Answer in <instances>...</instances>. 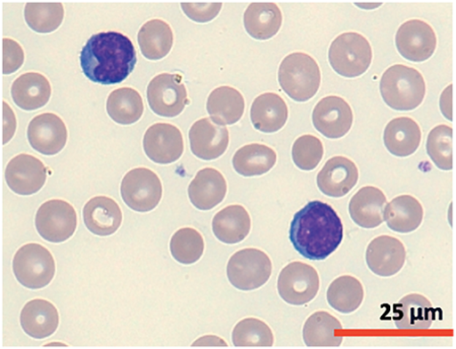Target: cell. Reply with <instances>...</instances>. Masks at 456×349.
Instances as JSON below:
<instances>
[{
  "mask_svg": "<svg viewBox=\"0 0 456 349\" xmlns=\"http://www.w3.org/2000/svg\"><path fill=\"white\" fill-rule=\"evenodd\" d=\"M356 6L362 8L364 10H374V9L381 6V4H356Z\"/></svg>",
  "mask_w": 456,
  "mask_h": 349,
  "instance_id": "cell-46",
  "label": "cell"
},
{
  "mask_svg": "<svg viewBox=\"0 0 456 349\" xmlns=\"http://www.w3.org/2000/svg\"><path fill=\"white\" fill-rule=\"evenodd\" d=\"M387 198L377 187L365 186L352 198L349 214L355 224L363 229H375L384 223L383 214Z\"/></svg>",
  "mask_w": 456,
  "mask_h": 349,
  "instance_id": "cell-23",
  "label": "cell"
},
{
  "mask_svg": "<svg viewBox=\"0 0 456 349\" xmlns=\"http://www.w3.org/2000/svg\"><path fill=\"white\" fill-rule=\"evenodd\" d=\"M251 221L247 209L232 205L222 209L213 220V231L223 243L234 245L244 240L250 232Z\"/></svg>",
  "mask_w": 456,
  "mask_h": 349,
  "instance_id": "cell-29",
  "label": "cell"
},
{
  "mask_svg": "<svg viewBox=\"0 0 456 349\" xmlns=\"http://www.w3.org/2000/svg\"><path fill=\"white\" fill-rule=\"evenodd\" d=\"M323 157V146L313 134H304L297 139L292 148L295 165L303 171L314 170Z\"/></svg>",
  "mask_w": 456,
  "mask_h": 349,
  "instance_id": "cell-41",
  "label": "cell"
},
{
  "mask_svg": "<svg viewBox=\"0 0 456 349\" xmlns=\"http://www.w3.org/2000/svg\"><path fill=\"white\" fill-rule=\"evenodd\" d=\"M4 144H7L11 142L16 130V118L14 112L11 110L7 102L4 103Z\"/></svg>",
  "mask_w": 456,
  "mask_h": 349,
  "instance_id": "cell-44",
  "label": "cell"
},
{
  "mask_svg": "<svg viewBox=\"0 0 456 349\" xmlns=\"http://www.w3.org/2000/svg\"><path fill=\"white\" fill-rule=\"evenodd\" d=\"M395 42L399 53L406 60L422 62L434 54L437 38L433 28L427 22L412 20L400 27Z\"/></svg>",
  "mask_w": 456,
  "mask_h": 349,
  "instance_id": "cell-16",
  "label": "cell"
},
{
  "mask_svg": "<svg viewBox=\"0 0 456 349\" xmlns=\"http://www.w3.org/2000/svg\"><path fill=\"white\" fill-rule=\"evenodd\" d=\"M406 256V248L401 240L390 236H380L369 244L366 263L373 273L389 277L403 268Z\"/></svg>",
  "mask_w": 456,
  "mask_h": 349,
  "instance_id": "cell-18",
  "label": "cell"
},
{
  "mask_svg": "<svg viewBox=\"0 0 456 349\" xmlns=\"http://www.w3.org/2000/svg\"><path fill=\"white\" fill-rule=\"evenodd\" d=\"M60 317L55 306L44 299L28 302L22 309L20 324L29 337L43 339L52 336L59 327Z\"/></svg>",
  "mask_w": 456,
  "mask_h": 349,
  "instance_id": "cell-26",
  "label": "cell"
},
{
  "mask_svg": "<svg viewBox=\"0 0 456 349\" xmlns=\"http://www.w3.org/2000/svg\"><path fill=\"white\" fill-rule=\"evenodd\" d=\"M25 61L22 46L11 38L4 39V75L9 76L18 71Z\"/></svg>",
  "mask_w": 456,
  "mask_h": 349,
  "instance_id": "cell-42",
  "label": "cell"
},
{
  "mask_svg": "<svg viewBox=\"0 0 456 349\" xmlns=\"http://www.w3.org/2000/svg\"><path fill=\"white\" fill-rule=\"evenodd\" d=\"M344 239V226L335 209L320 200L308 202L294 216L289 239L305 258L321 261L338 250Z\"/></svg>",
  "mask_w": 456,
  "mask_h": 349,
  "instance_id": "cell-1",
  "label": "cell"
},
{
  "mask_svg": "<svg viewBox=\"0 0 456 349\" xmlns=\"http://www.w3.org/2000/svg\"><path fill=\"white\" fill-rule=\"evenodd\" d=\"M205 239L202 234L191 228L178 230L170 241L172 256L180 264L197 263L205 252Z\"/></svg>",
  "mask_w": 456,
  "mask_h": 349,
  "instance_id": "cell-37",
  "label": "cell"
},
{
  "mask_svg": "<svg viewBox=\"0 0 456 349\" xmlns=\"http://www.w3.org/2000/svg\"><path fill=\"white\" fill-rule=\"evenodd\" d=\"M30 146L44 156H55L68 143L69 131L60 117L44 113L35 117L28 127Z\"/></svg>",
  "mask_w": 456,
  "mask_h": 349,
  "instance_id": "cell-14",
  "label": "cell"
},
{
  "mask_svg": "<svg viewBox=\"0 0 456 349\" xmlns=\"http://www.w3.org/2000/svg\"><path fill=\"white\" fill-rule=\"evenodd\" d=\"M283 92L297 102L315 96L321 85V71L316 61L304 53H293L284 58L279 71Z\"/></svg>",
  "mask_w": 456,
  "mask_h": 349,
  "instance_id": "cell-4",
  "label": "cell"
},
{
  "mask_svg": "<svg viewBox=\"0 0 456 349\" xmlns=\"http://www.w3.org/2000/svg\"><path fill=\"white\" fill-rule=\"evenodd\" d=\"M364 289L354 276L343 275L336 279L328 290V302L336 311L350 314L362 305Z\"/></svg>",
  "mask_w": 456,
  "mask_h": 349,
  "instance_id": "cell-36",
  "label": "cell"
},
{
  "mask_svg": "<svg viewBox=\"0 0 456 349\" xmlns=\"http://www.w3.org/2000/svg\"><path fill=\"white\" fill-rule=\"evenodd\" d=\"M452 85H449L441 94L440 109L443 115L450 121L452 120Z\"/></svg>",
  "mask_w": 456,
  "mask_h": 349,
  "instance_id": "cell-45",
  "label": "cell"
},
{
  "mask_svg": "<svg viewBox=\"0 0 456 349\" xmlns=\"http://www.w3.org/2000/svg\"><path fill=\"white\" fill-rule=\"evenodd\" d=\"M383 218L388 229L407 234L419 228L424 218V209L419 200L413 196L402 195L386 205Z\"/></svg>",
  "mask_w": 456,
  "mask_h": 349,
  "instance_id": "cell-24",
  "label": "cell"
},
{
  "mask_svg": "<svg viewBox=\"0 0 456 349\" xmlns=\"http://www.w3.org/2000/svg\"><path fill=\"white\" fill-rule=\"evenodd\" d=\"M339 320L327 312H317L305 321L303 338L307 346H340L344 337Z\"/></svg>",
  "mask_w": 456,
  "mask_h": 349,
  "instance_id": "cell-31",
  "label": "cell"
},
{
  "mask_svg": "<svg viewBox=\"0 0 456 349\" xmlns=\"http://www.w3.org/2000/svg\"><path fill=\"white\" fill-rule=\"evenodd\" d=\"M207 108L216 123L221 126L233 125L242 118L245 101L238 90L222 86L211 93Z\"/></svg>",
  "mask_w": 456,
  "mask_h": 349,
  "instance_id": "cell-33",
  "label": "cell"
},
{
  "mask_svg": "<svg viewBox=\"0 0 456 349\" xmlns=\"http://www.w3.org/2000/svg\"><path fill=\"white\" fill-rule=\"evenodd\" d=\"M120 193L126 205L138 213H149L159 204L163 186L159 175L145 167L130 170L124 176Z\"/></svg>",
  "mask_w": 456,
  "mask_h": 349,
  "instance_id": "cell-8",
  "label": "cell"
},
{
  "mask_svg": "<svg viewBox=\"0 0 456 349\" xmlns=\"http://www.w3.org/2000/svg\"><path fill=\"white\" fill-rule=\"evenodd\" d=\"M38 234L51 243L70 239L77 228V215L72 204L63 199H50L43 203L36 215Z\"/></svg>",
  "mask_w": 456,
  "mask_h": 349,
  "instance_id": "cell-9",
  "label": "cell"
},
{
  "mask_svg": "<svg viewBox=\"0 0 456 349\" xmlns=\"http://www.w3.org/2000/svg\"><path fill=\"white\" fill-rule=\"evenodd\" d=\"M277 153L263 144H250L240 149L232 158L234 170L244 177L264 175L277 163Z\"/></svg>",
  "mask_w": 456,
  "mask_h": 349,
  "instance_id": "cell-32",
  "label": "cell"
},
{
  "mask_svg": "<svg viewBox=\"0 0 456 349\" xmlns=\"http://www.w3.org/2000/svg\"><path fill=\"white\" fill-rule=\"evenodd\" d=\"M191 153L205 161L221 158L227 150L230 134L226 126L205 118L193 123L189 131Z\"/></svg>",
  "mask_w": 456,
  "mask_h": 349,
  "instance_id": "cell-13",
  "label": "cell"
},
{
  "mask_svg": "<svg viewBox=\"0 0 456 349\" xmlns=\"http://www.w3.org/2000/svg\"><path fill=\"white\" fill-rule=\"evenodd\" d=\"M421 137L419 125L411 118L401 117L389 121L386 126L383 141L390 154L408 158L419 150Z\"/></svg>",
  "mask_w": 456,
  "mask_h": 349,
  "instance_id": "cell-22",
  "label": "cell"
},
{
  "mask_svg": "<svg viewBox=\"0 0 456 349\" xmlns=\"http://www.w3.org/2000/svg\"><path fill=\"white\" fill-rule=\"evenodd\" d=\"M319 288L320 278L317 271L305 263H290L282 269L279 276V294L290 305L301 306L312 302Z\"/></svg>",
  "mask_w": 456,
  "mask_h": 349,
  "instance_id": "cell-10",
  "label": "cell"
},
{
  "mask_svg": "<svg viewBox=\"0 0 456 349\" xmlns=\"http://www.w3.org/2000/svg\"><path fill=\"white\" fill-rule=\"evenodd\" d=\"M52 87L41 74L27 73L17 78L12 85V95L20 109L32 111L45 106L51 97Z\"/></svg>",
  "mask_w": 456,
  "mask_h": 349,
  "instance_id": "cell-30",
  "label": "cell"
},
{
  "mask_svg": "<svg viewBox=\"0 0 456 349\" xmlns=\"http://www.w3.org/2000/svg\"><path fill=\"white\" fill-rule=\"evenodd\" d=\"M232 342L235 346H273L274 335L265 321L248 318L234 327Z\"/></svg>",
  "mask_w": 456,
  "mask_h": 349,
  "instance_id": "cell-40",
  "label": "cell"
},
{
  "mask_svg": "<svg viewBox=\"0 0 456 349\" xmlns=\"http://www.w3.org/2000/svg\"><path fill=\"white\" fill-rule=\"evenodd\" d=\"M46 168L36 157L20 154L7 166L5 178L12 191L22 196L38 192L46 181Z\"/></svg>",
  "mask_w": 456,
  "mask_h": 349,
  "instance_id": "cell-17",
  "label": "cell"
},
{
  "mask_svg": "<svg viewBox=\"0 0 456 349\" xmlns=\"http://www.w3.org/2000/svg\"><path fill=\"white\" fill-rule=\"evenodd\" d=\"M329 58L338 75L349 79L357 78L368 71L372 61V49L362 35L345 33L333 41Z\"/></svg>",
  "mask_w": 456,
  "mask_h": 349,
  "instance_id": "cell-5",
  "label": "cell"
},
{
  "mask_svg": "<svg viewBox=\"0 0 456 349\" xmlns=\"http://www.w3.org/2000/svg\"><path fill=\"white\" fill-rule=\"evenodd\" d=\"M143 148L147 157L156 164L175 163L183 153L182 132L171 124H154L145 133Z\"/></svg>",
  "mask_w": 456,
  "mask_h": 349,
  "instance_id": "cell-15",
  "label": "cell"
},
{
  "mask_svg": "<svg viewBox=\"0 0 456 349\" xmlns=\"http://www.w3.org/2000/svg\"><path fill=\"white\" fill-rule=\"evenodd\" d=\"M288 118L287 103L276 93L259 95L251 105L250 120L260 132L271 134L280 131L286 125Z\"/></svg>",
  "mask_w": 456,
  "mask_h": 349,
  "instance_id": "cell-25",
  "label": "cell"
},
{
  "mask_svg": "<svg viewBox=\"0 0 456 349\" xmlns=\"http://www.w3.org/2000/svg\"><path fill=\"white\" fill-rule=\"evenodd\" d=\"M313 124L325 137L338 139L352 128L354 113L346 101L338 96L322 99L313 111Z\"/></svg>",
  "mask_w": 456,
  "mask_h": 349,
  "instance_id": "cell-12",
  "label": "cell"
},
{
  "mask_svg": "<svg viewBox=\"0 0 456 349\" xmlns=\"http://www.w3.org/2000/svg\"><path fill=\"white\" fill-rule=\"evenodd\" d=\"M247 33L256 40H269L281 28L283 17L275 4H251L244 13Z\"/></svg>",
  "mask_w": 456,
  "mask_h": 349,
  "instance_id": "cell-27",
  "label": "cell"
},
{
  "mask_svg": "<svg viewBox=\"0 0 456 349\" xmlns=\"http://www.w3.org/2000/svg\"><path fill=\"white\" fill-rule=\"evenodd\" d=\"M273 273L270 256L256 248H245L236 252L227 264L230 283L240 291H253L263 288Z\"/></svg>",
  "mask_w": 456,
  "mask_h": 349,
  "instance_id": "cell-6",
  "label": "cell"
},
{
  "mask_svg": "<svg viewBox=\"0 0 456 349\" xmlns=\"http://www.w3.org/2000/svg\"><path fill=\"white\" fill-rule=\"evenodd\" d=\"M82 71L94 84H121L134 72L137 52L134 43L123 34L110 31L89 38L80 53Z\"/></svg>",
  "mask_w": 456,
  "mask_h": 349,
  "instance_id": "cell-2",
  "label": "cell"
},
{
  "mask_svg": "<svg viewBox=\"0 0 456 349\" xmlns=\"http://www.w3.org/2000/svg\"><path fill=\"white\" fill-rule=\"evenodd\" d=\"M184 14L192 21L208 23L215 20L220 13L222 4H182Z\"/></svg>",
  "mask_w": 456,
  "mask_h": 349,
  "instance_id": "cell-43",
  "label": "cell"
},
{
  "mask_svg": "<svg viewBox=\"0 0 456 349\" xmlns=\"http://www.w3.org/2000/svg\"><path fill=\"white\" fill-rule=\"evenodd\" d=\"M151 109L163 118L180 115L187 104V91L180 76L162 74L150 83L147 91Z\"/></svg>",
  "mask_w": 456,
  "mask_h": 349,
  "instance_id": "cell-11",
  "label": "cell"
},
{
  "mask_svg": "<svg viewBox=\"0 0 456 349\" xmlns=\"http://www.w3.org/2000/svg\"><path fill=\"white\" fill-rule=\"evenodd\" d=\"M13 272L21 286L38 290L52 282L55 274V262L46 248L37 243H28L15 254Z\"/></svg>",
  "mask_w": 456,
  "mask_h": 349,
  "instance_id": "cell-7",
  "label": "cell"
},
{
  "mask_svg": "<svg viewBox=\"0 0 456 349\" xmlns=\"http://www.w3.org/2000/svg\"><path fill=\"white\" fill-rule=\"evenodd\" d=\"M106 108L110 118L119 125H133L144 112L142 97L133 88L124 87L110 93Z\"/></svg>",
  "mask_w": 456,
  "mask_h": 349,
  "instance_id": "cell-35",
  "label": "cell"
},
{
  "mask_svg": "<svg viewBox=\"0 0 456 349\" xmlns=\"http://www.w3.org/2000/svg\"><path fill=\"white\" fill-rule=\"evenodd\" d=\"M358 179L359 171L354 162L345 157H335L318 173L316 183L324 195L341 198L355 187Z\"/></svg>",
  "mask_w": 456,
  "mask_h": 349,
  "instance_id": "cell-19",
  "label": "cell"
},
{
  "mask_svg": "<svg viewBox=\"0 0 456 349\" xmlns=\"http://www.w3.org/2000/svg\"><path fill=\"white\" fill-rule=\"evenodd\" d=\"M395 314L399 329H428L436 319L431 303L418 294L409 295L395 304Z\"/></svg>",
  "mask_w": 456,
  "mask_h": 349,
  "instance_id": "cell-28",
  "label": "cell"
},
{
  "mask_svg": "<svg viewBox=\"0 0 456 349\" xmlns=\"http://www.w3.org/2000/svg\"><path fill=\"white\" fill-rule=\"evenodd\" d=\"M379 91L385 103L395 110L411 111L421 105L426 82L418 69L395 64L382 75Z\"/></svg>",
  "mask_w": 456,
  "mask_h": 349,
  "instance_id": "cell-3",
  "label": "cell"
},
{
  "mask_svg": "<svg viewBox=\"0 0 456 349\" xmlns=\"http://www.w3.org/2000/svg\"><path fill=\"white\" fill-rule=\"evenodd\" d=\"M452 128L446 125L434 127L427 139V152L437 168L451 171L452 161Z\"/></svg>",
  "mask_w": 456,
  "mask_h": 349,
  "instance_id": "cell-39",
  "label": "cell"
},
{
  "mask_svg": "<svg viewBox=\"0 0 456 349\" xmlns=\"http://www.w3.org/2000/svg\"><path fill=\"white\" fill-rule=\"evenodd\" d=\"M83 216L88 231L99 237L113 235L122 223L120 207L106 196L91 199L84 207Z\"/></svg>",
  "mask_w": 456,
  "mask_h": 349,
  "instance_id": "cell-21",
  "label": "cell"
},
{
  "mask_svg": "<svg viewBox=\"0 0 456 349\" xmlns=\"http://www.w3.org/2000/svg\"><path fill=\"white\" fill-rule=\"evenodd\" d=\"M64 10L61 4H28L25 20L28 26L37 33L48 34L61 24Z\"/></svg>",
  "mask_w": 456,
  "mask_h": 349,
  "instance_id": "cell-38",
  "label": "cell"
},
{
  "mask_svg": "<svg viewBox=\"0 0 456 349\" xmlns=\"http://www.w3.org/2000/svg\"><path fill=\"white\" fill-rule=\"evenodd\" d=\"M226 194V180L224 174L215 168L200 170L188 187V196L191 204L205 212L218 206Z\"/></svg>",
  "mask_w": 456,
  "mask_h": 349,
  "instance_id": "cell-20",
  "label": "cell"
},
{
  "mask_svg": "<svg viewBox=\"0 0 456 349\" xmlns=\"http://www.w3.org/2000/svg\"><path fill=\"white\" fill-rule=\"evenodd\" d=\"M138 42L142 54L147 59L161 60L170 53L173 47V30L166 21L152 20L141 28Z\"/></svg>",
  "mask_w": 456,
  "mask_h": 349,
  "instance_id": "cell-34",
  "label": "cell"
}]
</instances>
